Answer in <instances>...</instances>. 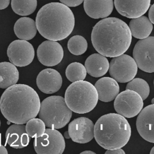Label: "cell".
<instances>
[{
    "mask_svg": "<svg viewBox=\"0 0 154 154\" xmlns=\"http://www.w3.org/2000/svg\"><path fill=\"white\" fill-rule=\"evenodd\" d=\"M106 154H125V151L121 148L114 149H108L105 152Z\"/></svg>",
    "mask_w": 154,
    "mask_h": 154,
    "instance_id": "30",
    "label": "cell"
},
{
    "mask_svg": "<svg viewBox=\"0 0 154 154\" xmlns=\"http://www.w3.org/2000/svg\"><path fill=\"white\" fill-rule=\"evenodd\" d=\"M37 30L35 22L30 17H21L14 25V32L20 40H31L36 35Z\"/></svg>",
    "mask_w": 154,
    "mask_h": 154,
    "instance_id": "21",
    "label": "cell"
},
{
    "mask_svg": "<svg viewBox=\"0 0 154 154\" xmlns=\"http://www.w3.org/2000/svg\"><path fill=\"white\" fill-rule=\"evenodd\" d=\"M37 56L42 64L51 67L58 64L61 61L64 51L61 45L57 41L48 40L38 46Z\"/></svg>",
    "mask_w": 154,
    "mask_h": 154,
    "instance_id": "13",
    "label": "cell"
},
{
    "mask_svg": "<svg viewBox=\"0 0 154 154\" xmlns=\"http://www.w3.org/2000/svg\"><path fill=\"white\" fill-rule=\"evenodd\" d=\"M114 8L113 0H84V8L86 14L93 19L108 17Z\"/></svg>",
    "mask_w": 154,
    "mask_h": 154,
    "instance_id": "18",
    "label": "cell"
},
{
    "mask_svg": "<svg viewBox=\"0 0 154 154\" xmlns=\"http://www.w3.org/2000/svg\"><path fill=\"white\" fill-rule=\"evenodd\" d=\"M38 116L47 128L60 129L69 122L72 111L67 105L64 98L51 96L40 103Z\"/></svg>",
    "mask_w": 154,
    "mask_h": 154,
    "instance_id": "6",
    "label": "cell"
},
{
    "mask_svg": "<svg viewBox=\"0 0 154 154\" xmlns=\"http://www.w3.org/2000/svg\"><path fill=\"white\" fill-rule=\"evenodd\" d=\"M10 61L17 67H25L32 63L35 52L32 45L25 40H16L7 48Z\"/></svg>",
    "mask_w": 154,
    "mask_h": 154,
    "instance_id": "11",
    "label": "cell"
},
{
    "mask_svg": "<svg viewBox=\"0 0 154 154\" xmlns=\"http://www.w3.org/2000/svg\"><path fill=\"white\" fill-rule=\"evenodd\" d=\"M136 126L144 140L154 143V104L141 109L137 119Z\"/></svg>",
    "mask_w": 154,
    "mask_h": 154,
    "instance_id": "14",
    "label": "cell"
},
{
    "mask_svg": "<svg viewBox=\"0 0 154 154\" xmlns=\"http://www.w3.org/2000/svg\"><path fill=\"white\" fill-rule=\"evenodd\" d=\"M150 4V0H114L118 13L128 18L134 19L145 14Z\"/></svg>",
    "mask_w": 154,
    "mask_h": 154,
    "instance_id": "15",
    "label": "cell"
},
{
    "mask_svg": "<svg viewBox=\"0 0 154 154\" xmlns=\"http://www.w3.org/2000/svg\"><path fill=\"white\" fill-rule=\"evenodd\" d=\"M150 154H153L154 153V146L152 148V149H151V150L150 152Z\"/></svg>",
    "mask_w": 154,
    "mask_h": 154,
    "instance_id": "36",
    "label": "cell"
},
{
    "mask_svg": "<svg viewBox=\"0 0 154 154\" xmlns=\"http://www.w3.org/2000/svg\"><path fill=\"white\" fill-rule=\"evenodd\" d=\"M114 107L118 114L126 118H132L137 116L143 109V100L135 91L126 89L117 94Z\"/></svg>",
    "mask_w": 154,
    "mask_h": 154,
    "instance_id": "9",
    "label": "cell"
},
{
    "mask_svg": "<svg viewBox=\"0 0 154 154\" xmlns=\"http://www.w3.org/2000/svg\"><path fill=\"white\" fill-rule=\"evenodd\" d=\"M0 127H1V120H0Z\"/></svg>",
    "mask_w": 154,
    "mask_h": 154,
    "instance_id": "38",
    "label": "cell"
},
{
    "mask_svg": "<svg viewBox=\"0 0 154 154\" xmlns=\"http://www.w3.org/2000/svg\"><path fill=\"white\" fill-rule=\"evenodd\" d=\"M151 103H152V104H154V97L152 99V100H151Z\"/></svg>",
    "mask_w": 154,
    "mask_h": 154,
    "instance_id": "37",
    "label": "cell"
},
{
    "mask_svg": "<svg viewBox=\"0 0 154 154\" xmlns=\"http://www.w3.org/2000/svg\"><path fill=\"white\" fill-rule=\"evenodd\" d=\"M126 90H131L137 93L142 98L145 100L149 95L150 88L148 83L141 78L132 79L127 84Z\"/></svg>",
    "mask_w": 154,
    "mask_h": 154,
    "instance_id": "27",
    "label": "cell"
},
{
    "mask_svg": "<svg viewBox=\"0 0 154 154\" xmlns=\"http://www.w3.org/2000/svg\"><path fill=\"white\" fill-rule=\"evenodd\" d=\"M60 73L53 69H45L37 76L36 84L38 89L46 94H52L58 91L62 85Z\"/></svg>",
    "mask_w": 154,
    "mask_h": 154,
    "instance_id": "16",
    "label": "cell"
},
{
    "mask_svg": "<svg viewBox=\"0 0 154 154\" xmlns=\"http://www.w3.org/2000/svg\"><path fill=\"white\" fill-rule=\"evenodd\" d=\"M35 24L44 38L58 41L67 38L75 26V17L69 7L60 2H50L38 11Z\"/></svg>",
    "mask_w": 154,
    "mask_h": 154,
    "instance_id": "3",
    "label": "cell"
},
{
    "mask_svg": "<svg viewBox=\"0 0 154 154\" xmlns=\"http://www.w3.org/2000/svg\"><path fill=\"white\" fill-rule=\"evenodd\" d=\"M149 18L150 22L154 24V4L152 5L149 10Z\"/></svg>",
    "mask_w": 154,
    "mask_h": 154,
    "instance_id": "31",
    "label": "cell"
},
{
    "mask_svg": "<svg viewBox=\"0 0 154 154\" xmlns=\"http://www.w3.org/2000/svg\"><path fill=\"white\" fill-rule=\"evenodd\" d=\"M131 135L129 122L118 113L102 116L94 127V137L96 142L106 150L124 147L129 141Z\"/></svg>",
    "mask_w": 154,
    "mask_h": 154,
    "instance_id": "4",
    "label": "cell"
},
{
    "mask_svg": "<svg viewBox=\"0 0 154 154\" xmlns=\"http://www.w3.org/2000/svg\"><path fill=\"white\" fill-rule=\"evenodd\" d=\"M64 137L66 138H67V139L70 138V135H69V132H68V131H66V132H64Z\"/></svg>",
    "mask_w": 154,
    "mask_h": 154,
    "instance_id": "35",
    "label": "cell"
},
{
    "mask_svg": "<svg viewBox=\"0 0 154 154\" xmlns=\"http://www.w3.org/2000/svg\"><path fill=\"white\" fill-rule=\"evenodd\" d=\"M128 26L132 35L138 39L147 38L150 35L153 29L152 23L145 16L132 19Z\"/></svg>",
    "mask_w": 154,
    "mask_h": 154,
    "instance_id": "22",
    "label": "cell"
},
{
    "mask_svg": "<svg viewBox=\"0 0 154 154\" xmlns=\"http://www.w3.org/2000/svg\"><path fill=\"white\" fill-rule=\"evenodd\" d=\"M45 124L40 119L33 118L26 122L25 128L30 137L37 138L41 137L45 131Z\"/></svg>",
    "mask_w": 154,
    "mask_h": 154,
    "instance_id": "28",
    "label": "cell"
},
{
    "mask_svg": "<svg viewBox=\"0 0 154 154\" xmlns=\"http://www.w3.org/2000/svg\"><path fill=\"white\" fill-rule=\"evenodd\" d=\"M19 71L11 62L0 63V88H7L18 81Z\"/></svg>",
    "mask_w": 154,
    "mask_h": 154,
    "instance_id": "23",
    "label": "cell"
},
{
    "mask_svg": "<svg viewBox=\"0 0 154 154\" xmlns=\"http://www.w3.org/2000/svg\"><path fill=\"white\" fill-rule=\"evenodd\" d=\"M7 144L14 149H22L27 146L30 137L26 132L24 124L14 123L8 128L5 132Z\"/></svg>",
    "mask_w": 154,
    "mask_h": 154,
    "instance_id": "17",
    "label": "cell"
},
{
    "mask_svg": "<svg viewBox=\"0 0 154 154\" xmlns=\"http://www.w3.org/2000/svg\"><path fill=\"white\" fill-rule=\"evenodd\" d=\"M87 42L81 35H76L72 37L68 41L67 48L70 53L75 55L83 54L87 49Z\"/></svg>",
    "mask_w": 154,
    "mask_h": 154,
    "instance_id": "26",
    "label": "cell"
},
{
    "mask_svg": "<svg viewBox=\"0 0 154 154\" xmlns=\"http://www.w3.org/2000/svg\"><path fill=\"white\" fill-rule=\"evenodd\" d=\"M133 58L140 70L154 72V37H147L137 42L133 50Z\"/></svg>",
    "mask_w": 154,
    "mask_h": 154,
    "instance_id": "10",
    "label": "cell"
},
{
    "mask_svg": "<svg viewBox=\"0 0 154 154\" xmlns=\"http://www.w3.org/2000/svg\"><path fill=\"white\" fill-rule=\"evenodd\" d=\"M94 125L90 119L84 117L76 118L69 124L70 138L75 143H88L94 138Z\"/></svg>",
    "mask_w": 154,
    "mask_h": 154,
    "instance_id": "12",
    "label": "cell"
},
{
    "mask_svg": "<svg viewBox=\"0 0 154 154\" xmlns=\"http://www.w3.org/2000/svg\"><path fill=\"white\" fill-rule=\"evenodd\" d=\"M109 63L105 56L97 53L90 55L85 60V67L90 76L99 78L106 73Z\"/></svg>",
    "mask_w": 154,
    "mask_h": 154,
    "instance_id": "20",
    "label": "cell"
},
{
    "mask_svg": "<svg viewBox=\"0 0 154 154\" xmlns=\"http://www.w3.org/2000/svg\"><path fill=\"white\" fill-rule=\"evenodd\" d=\"M0 153H2V154H7L8 153V151L6 149V148L4 146L1 145V144H0Z\"/></svg>",
    "mask_w": 154,
    "mask_h": 154,
    "instance_id": "33",
    "label": "cell"
},
{
    "mask_svg": "<svg viewBox=\"0 0 154 154\" xmlns=\"http://www.w3.org/2000/svg\"><path fill=\"white\" fill-rule=\"evenodd\" d=\"M86 75L87 70L85 66L78 62L70 63L66 69V76L72 82L82 81L85 78Z\"/></svg>",
    "mask_w": 154,
    "mask_h": 154,
    "instance_id": "25",
    "label": "cell"
},
{
    "mask_svg": "<svg viewBox=\"0 0 154 154\" xmlns=\"http://www.w3.org/2000/svg\"><path fill=\"white\" fill-rule=\"evenodd\" d=\"M98 94L95 87L85 81L72 82L66 89L64 100L72 111L85 114L92 111L98 102Z\"/></svg>",
    "mask_w": 154,
    "mask_h": 154,
    "instance_id": "5",
    "label": "cell"
},
{
    "mask_svg": "<svg viewBox=\"0 0 154 154\" xmlns=\"http://www.w3.org/2000/svg\"><path fill=\"white\" fill-rule=\"evenodd\" d=\"M91 38L98 53L113 58L128 49L132 34L124 21L117 17H106L99 21L93 28Z\"/></svg>",
    "mask_w": 154,
    "mask_h": 154,
    "instance_id": "1",
    "label": "cell"
},
{
    "mask_svg": "<svg viewBox=\"0 0 154 154\" xmlns=\"http://www.w3.org/2000/svg\"><path fill=\"white\" fill-rule=\"evenodd\" d=\"M98 99L102 102H108L115 99L119 93V85L117 82L110 77H103L95 83Z\"/></svg>",
    "mask_w": 154,
    "mask_h": 154,
    "instance_id": "19",
    "label": "cell"
},
{
    "mask_svg": "<svg viewBox=\"0 0 154 154\" xmlns=\"http://www.w3.org/2000/svg\"><path fill=\"white\" fill-rule=\"evenodd\" d=\"M81 154H86V153H88V154H96L95 152H93V151H91V150H85V151H84L82 152L81 153Z\"/></svg>",
    "mask_w": 154,
    "mask_h": 154,
    "instance_id": "34",
    "label": "cell"
},
{
    "mask_svg": "<svg viewBox=\"0 0 154 154\" xmlns=\"http://www.w3.org/2000/svg\"><path fill=\"white\" fill-rule=\"evenodd\" d=\"M37 0H11V5L13 11L20 16L32 14L37 8Z\"/></svg>",
    "mask_w": 154,
    "mask_h": 154,
    "instance_id": "24",
    "label": "cell"
},
{
    "mask_svg": "<svg viewBox=\"0 0 154 154\" xmlns=\"http://www.w3.org/2000/svg\"><path fill=\"white\" fill-rule=\"evenodd\" d=\"M40 100L37 93L25 84H14L4 91L0 98V109L10 122L25 124L38 114Z\"/></svg>",
    "mask_w": 154,
    "mask_h": 154,
    "instance_id": "2",
    "label": "cell"
},
{
    "mask_svg": "<svg viewBox=\"0 0 154 154\" xmlns=\"http://www.w3.org/2000/svg\"><path fill=\"white\" fill-rule=\"evenodd\" d=\"M137 71L138 66L135 60L126 54L113 57L109 63V75L119 82L130 81L134 78Z\"/></svg>",
    "mask_w": 154,
    "mask_h": 154,
    "instance_id": "8",
    "label": "cell"
},
{
    "mask_svg": "<svg viewBox=\"0 0 154 154\" xmlns=\"http://www.w3.org/2000/svg\"><path fill=\"white\" fill-rule=\"evenodd\" d=\"M61 3L67 7H76L81 4L84 0H60Z\"/></svg>",
    "mask_w": 154,
    "mask_h": 154,
    "instance_id": "29",
    "label": "cell"
},
{
    "mask_svg": "<svg viewBox=\"0 0 154 154\" xmlns=\"http://www.w3.org/2000/svg\"><path fill=\"white\" fill-rule=\"evenodd\" d=\"M10 0H0V10L7 8L9 4Z\"/></svg>",
    "mask_w": 154,
    "mask_h": 154,
    "instance_id": "32",
    "label": "cell"
},
{
    "mask_svg": "<svg viewBox=\"0 0 154 154\" xmlns=\"http://www.w3.org/2000/svg\"><path fill=\"white\" fill-rule=\"evenodd\" d=\"M66 147L63 135L56 129L48 128L43 134L35 138L34 148L38 154H61Z\"/></svg>",
    "mask_w": 154,
    "mask_h": 154,
    "instance_id": "7",
    "label": "cell"
}]
</instances>
